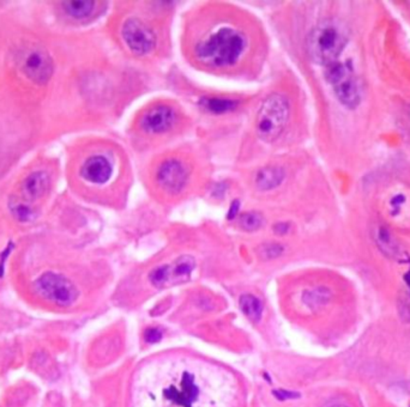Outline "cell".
<instances>
[{"instance_id":"1","label":"cell","mask_w":410,"mask_h":407,"mask_svg":"<svg viewBox=\"0 0 410 407\" xmlns=\"http://www.w3.org/2000/svg\"><path fill=\"white\" fill-rule=\"evenodd\" d=\"M246 38L233 28H221L205 40L197 43V59L210 68H227L240 59L245 51Z\"/></svg>"},{"instance_id":"2","label":"cell","mask_w":410,"mask_h":407,"mask_svg":"<svg viewBox=\"0 0 410 407\" xmlns=\"http://www.w3.org/2000/svg\"><path fill=\"white\" fill-rule=\"evenodd\" d=\"M349 31L339 20H324L318 23L309 34L306 47L314 63L329 66L336 63L344 47L347 46Z\"/></svg>"},{"instance_id":"3","label":"cell","mask_w":410,"mask_h":407,"mask_svg":"<svg viewBox=\"0 0 410 407\" xmlns=\"http://www.w3.org/2000/svg\"><path fill=\"white\" fill-rule=\"evenodd\" d=\"M193 367H179L170 381L161 387L159 398L168 407L205 406L203 387L197 381Z\"/></svg>"},{"instance_id":"4","label":"cell","mask_w":410,"mask_h":407,"mask_svg":"<svg viewBox=\"0 0 410 407\" xmlns=\"http://www.w3.org/2000/svg\"><path fill=\"white\" fill-rule=\"evenodd\" d=\"M291 105L282 94H271L259 108L256 119V131L264 142H274L287 126Z\"/></svg>"},{"instance_id":"5","label":"cell","mask_w":410,"mask_h":407,"mask_svg":"<svg viewBox=\"0 0 410 407\" xmlns=\"http://www.w3.org/2000/svg\"><path fill=\"white\" fill-rule=\"evenodd\" d=\"M326 68V80L332 85L339 101L348 108H356L361 101V91L351 65L336 61Z\"/></svg>"},{"instance_id":"6","label":"cell","mask_w":410,"mask_h":407,"mask_svg":"<svg viewBox=\"0 0 410 407\" xmlns=\"http://www.w3.org/2000/svg\"><path fill=\"white\" fill-rule=\"evenodd\" d=\"M34 289L40 297L57 306H68L76 302L78 290L76 286L58 273H43L34 283Z\"/></svg>"},{"instance_id":"7","label":"cell","mask_w":410,"mask_h":407,"mask_svg":"<svg viewBox=\"0 0 410 407\" xmlns=\"http://www.w3.org/2000/svg\"><path fill=\"white\" fill-rule=\"evenodd\" d=\"M196 269V259L193 256H179L172 264L162 265L149 273V281L157 289L180 284L189 281Z\"/></svg>"},{"instance_id":"8","label":"cell","mask_w":410,"mask_h":407,"mask_svg":"<svg viewBox=\"0 0 410 407\" xmlns=\"http://www.w3.org/2000/svg\"><path fill=\"white\" fill-rule=\"evenodd\" d=\"M122 36L129 50L137 55L150 53L156 45V36L152 28L138 18H130L124 23Z\"/></svg>"},{"instance_id":"9","label":"cell","mask_w":410,"mask_h":407,"mask_svg":"<svg viewBox=\"0 0 410 407\" xmlns=\"http://www.w3.org/2000/svg\"><path fill=\"white\" fill-rule=\"evenodd\" d=\"M190 177V169L178 158H168L157 169L156 181L161 188L167 193L177 194L186 186Z\"/></svg>"},{"instance_id":"10","label":"cell","mask_w":410,"mask_h":407,"mask_svg":"<svg viewBox=\"0 0 410 407\" xmlns=\"http://www.w3.org/2000/svg\"><path fill=\"white\" fill-rule=\"evenodd\" d=\"M21 66L24 75L38 84H45L53 75L51 57L41 50H31L26 53L22 59Z\"/></svg>"},{"instance_id":"11","label":"cell","mask_w":410,"mask_h":407,"mask_svg":"<svg viewBox=\"0 0 410 407\" xmlns=\"http://www.w3.org/2000/svg\"><path fill=\"white\" fill-rule=\"evenodd\" d=\"M177 120V115L170 105H159L144 114L140 127L150 135H160L170 130Z\"/></svg>"},{"instance_id":"12","label":"cell","mask_w":410,"mask_h":407,"mask_svg":"<svg viewBox=\"0 0 410 407\" xmlns=\"http://www.w3.org/2000/svg\"><path fill=\"white\" fill-rule=\"evenodd\" d=\"M82 177L95 185H103L110 180L112 175V165L110 161L103 156H93L85 161L80 169Z\"/></svg>"},{"instance_id":"13","label":"cell","mask_w":410,"mask_h":407,"mask_svg":"<svg viewBox=\"0 0 410 407\" xmlns=\"http://www.w3.org/2000/svg\"><path fill=\"white\" fill-rule=\"evenodd\" d=\"M50 187V177L45 172L30 174L22 184V193L27 200H36L46 194Z\"/></svg>"},{"instance_id":"14","label":"cell","mask_w":410,"mask_h":407,"mask_svg":"<svg viewBox=\"0 0 410 407\" xmlns=\"http://www.w3.org/2000/svg\"><path fill=\"white\" fill-rule=\"evenodd\" d=\"M284 180V170L279 167H265L261 169L256 175V185L262 191L279 187Z\"/></svg>"},{"instance_id":"15","label":"cell","mask_w":410,"mask_h":407,"mask_svg":"<svg viewBox=\"0 0 410 407\" xmlns=\"http://www.w3.org/2000/svg\"><path fill=\"white\" fill-rule=\"evenodd\" d=\"M239 306H240L241 311L254 323H257L262 319L263 303L254 295H242L239 299Z\"/></svg>"},{"instance_id":"16","label":"cell","mask_w":410,"mask_h":407,"mask_svg":"<svg viewBox=\"0 0 410 407\" xmlns=\"http://www.w3.org/2000/svg\"><path fill=\"white\" fill-rule=\"evenodd\" d=\"M64 11L68 13V16L73 18H85L90 16L95 9L94 1H65L63 3Z\"/></svg>"},{"instance_id":"17","label":"cell","mask_w":410,"mask_h":407,"mask_svg":"<svg viewBox=\"0 0 410 407\" xmlns=\"http://www.w3.org/2000/svg\"><path fill=\"white\" fill-rule=\"evenodd\" d=\"M202 105L205 110L212 112V113L222 114L226 112L237 108V102L233 100H224V98H204L202 100Z\"/></svg>"},{"instance_id":"18","label":"cell","mask_w":410,"mask_h":407,"mask_svg":"<svg viewBox=\"0 0 410 407\" xmlns=\"http://www.w3.org/2000/svg\"><path fill=\"white\" fill-rule=\"evenodd\" d=\"M264 224V217L259 212H246L242 214L239 219V225H240L242 230L249 231H257L258 229L262 228Z\"/></svg>"},{"instance_id":"19","label":"cell","mask_w":410,"mask_h":407,"mask_svg":"<svg viewBox=\"0 0 410 407\" xmlns=\"http://www.w3.org/2000/svg\"><path fill=\"white\" fill-rule=\"evenodd\" d=\"M10 210L15 219L20 222H30L35 217V212L31 206L21 200H13L10 202Z\"/></svg>"},{"instance_id":"20","label":"cell","mask_w":410,"mask_h":407,"mask_svg":"<svg viewBox=\"0 0 410 407\" xmlns=\"http://www.w3.org/2000/svg\"><path fill=\"white\" fill-rule=\"evenodd\" d=\"M284 252V246L279 244H263L262 247L259 248V256L265 260H271L279 258L282 253Z\"/></svg>"},{"instance_id":"21","label":"cell","mask_w":410,"mask_h":407,"mask_svg":"<svg viewBox=\"0 0 410 407\" xmlns=\"http://www.w3.org/2000/svg\"><path fill=\"white\" fill-rule=\"evenodd\" d=\"M144 338H145V341L149 344H155V343H159L162 339V332L159 328H149L145 331Z\"/></svg>"},{"instance_id":"22","label":"cell","mask_w":410,"mask_h":407,"mask_svg":"<svg viewBox=\"0 0 410 407\" xmlns=\"http://www.w3.org/2000/svg\"><path fill=\"white\" fill-rule=\"evenodd\" d=\"M274 394H275L276 398L279 399V400H288V399H294L299 397L298 393H294V392H288V390H275V392H274Z\"/></svg>"},{"instance_id":"23","label":"cell","mask_w":410,"mask_h":407,"mask_svg":"<svg viewBox=\"0 0 410 407\" xmlns=\"http://www.w3.org/2000/svg\"><path fill=\"white\" fill-rule=\"evenodd\" d=\"M407 283H408V290H409V293H407V297L402 298L403 299V311H406L407 316L410 318V278L409 279H407Z\"/></svg>"},{"instance_id":"24","label":"cell","mask_w":410,"mask_h":407,"mask_svg":"<svg viewBox=\"0 0 410 407\" xmlns=\"http://www.w3.org/2000/svg\"><path fill=\"white\" fill-rule=\"evenodd\" d=\"M239 209H240V202H237V200H234L232 205H230V209H229L228 219H235Z\"/></svg>"},{"instance_id":"25","label":"cell","mask_w":410,"mask_h":407,"mask_svg":"<svg viewBox=\"0 0 410 407\" xmlns=\"http://www.w3.org/2000/svg\"><path fill=\"white\" fill-rule=\"evenodd\" d=\"M289 230V224L288 223H279L275 225V232L277 235H284Z\"/></svg>"},{"instance_id":"26","label":"cell","mask_w":410,"mask_h":407,"mask_svg":"<svg viewBox=\"0 0 410 407\" xmlns=\"http://www.w3.org/2000/svg\"><path fill=\"white\" fill-rule=\"evenodd\" d=\"M332 407H347V406H343V405H336V406H332Z\"/></svg>"}]
</instances>
